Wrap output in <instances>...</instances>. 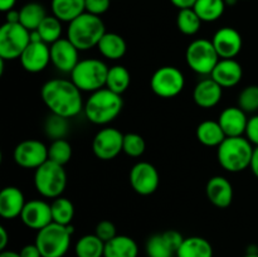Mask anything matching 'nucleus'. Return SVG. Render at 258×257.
Segmentation results:
<instances>
[{
	"label": "nucleus",
	"mask_w": 258,
	"mask_h": 257,
	"mask_svg": "<svg viewBox=\"0 0 258 257\" xmlns=\"http://www.w3.org/2000/svg\"><path fill=\"white\" fill-rule=\"evenodd\" d=\"M40 97L50 113L66 118L76 117L85 107L82 91L66 78L47 81L40 88Z\"/></svg>",
	"instance_id": "1"
},
{
	"label": "nucleus",
	"mask_w": 258,
	"mask_h": 257,
	"mask_svg": "<svg viewBox=\"0 0 258 257\" xmlns=\"http://www.w3.org/2000/svg\"><path fill=\"white\" fill-rule=\"evenodd\" d=\"M123 108V100L121 95L103 87L95 91L85 101L83 113L90 122L105 126L118 117Z\"/></svg>",
	"instance_id": "2"
},
{
	"label": "nucleus",
	"mask_w": 258,
	"mask_h": 257,
	"mask_svg": "<svg viewBox=\"0 0 258 257\" xmlns=\"http://www.w3.org/2000/svg\"><path fill=\"white\" fill-rule=\"evenodd\" d=\"M254 146L246 136L226 138L217 148V159L222 168L229 173H241L251 166Z\"/></svg>",
	"instance_id": "3"
},
{
	"label": "nucleus",
	"mask_w": 258,
	"mask_h": 257,
	"mask_svg": "<svg viewBox=\"0 0 258 257\" xmlns=\"http://www.w3.org/2000/svg\"><path fill=\"white\" fill-rule=\"evenodd\" d=\"M105 33L106 27L101 17L87 12L68 23L67 38L80 52L97 47Z\"/></svg>",
	"instance_id": "4"
},
{
	"label": "nucleus",
	"mask_w": 258,
	"mask_h": 257,
	"mask_svg": "<svg viewBox=\"0 0 258 257\" xmlns=\"http://www.w3.org/2000/svg\"><path fill=\"white\" fill-rule=\"evenodd\" d=\"M72 233V226H62L52 222L37 232L34 243L39 248L42 257H63L70 249Z\"/></svg>",
	"instance_id": "5"
},
{
	"label": "nucleus",
	"mask_w": 258,
	"mask_h": 257,
	"mask_svg": "<svg viewBox=\"0 0 258 257\" xmlns=\"http://www.w3.org/2000/svg\"><path fill=\"white\" fill-rule=\"evenodd\" d=\"M108 66L98 58L81 59L71 72V81L82 92H95L106 87Z\"/></svg>",
	"instance_id": "6"
},
{
	"label": "nucleus",
	"mask_w": 258,
	"mask_h": 257,
	"mask_svg": "<svg viewBox=\"0 0 258 257\" xmlns=\"http://www.w3.org/2000/svg\"><path fill=\"white\" fill-rule=\"evenodd\" d=\"M35 190L48 199L62 197L67 186V173L64 165L47 160L34 171Z\"/></svg>",
	"instance_id": "7"
},
{
	"label": "nucleus",
	"mask_w": 258,
	"mask_h": 257,
	"mask_svg": "<svg viewBox=\"0 0 258 257\" xmlns=\"http://www.w3.org/2000/svg\"><path fill=\"white\" fill-rule=\"evenodd\" d=\"M221 57L212 40L199 38L189 43L185 50V60L191 71L201 76H211Z\"/></svg>",
	"instance_id": "8"
},
{
	"label": "nucleus",
	"mask_w": 258,
	"mask_h": 257,
	"mask_svg": "<svg viewBox=\"0 0 258 257\" xmlns=\"http://www.w3.org/2000/svg\"><path fill=\"white\" fill-rule=\"evenodd\" d=\"M30 43V32L20 23H7L0 28V58L14 60L20 58Z\"/></svg>",
	"instance_id": "9"
},
{
	"label": "nucleus",
	"mask_w": 258,
	"mask_h": 257,
	"mask_svg": "<svg viewBox=\"0 0 258 257\" xmlns=\"http://www.w3.org/2000/svg\"><path fill=\"white\" fill-rule=\"evenodd\" d=\"M185 86L184 73L174 66H163L150 78L151 91L161 98H174L180 95Z\"/></svg>",
	"instance_id": "10"
},
{
	"label": "nucleus",
	"mask_w": 258,
	"mask_h": 257,
	"mask_svg": "<svg viewBox=\"0 0 258 257\" xmlns=\"http://www.w3.org/2000/svg\"><path fill=\"white\" fill-rule=\"evenodd\" d=\"M123 136L118 128L106 126L101 128L92 140V151L100 160L108 161L118 156L122 151Z\"/></svg>",
	"instance_id": "11"
},
{
	"label": "nucleus",
	"mask_w": 258,
	"mask_h": 257,
	"mask_svg": "<svg viewBox=\"0 0 258 257\" xmlns=\"http://www.w3.org/2000/svg\"><path fill=\"white\" fill-rule=\"evenodd\" d=\"M13 159L24 169H38L48 160V146L37 139H27L15 146Z\"/></svg>",
	"instance_id": "12"
},
{
	"label": "nucleus",
	"mask_w": 258,
	"mask_h": 257,
	"mask_svg": "<svg viewBox=\"0 0 258 257\" xmlns=\"http://www.w3.org/2000/svg\"><path fill=\"white\" fill-rule=\"evenodd\" d=\"M131 188L140 196H151L155 193L160 184V176L155 166L149 161H139L131 168Z\"/></svg>",
	"instance_id": "13"
},
{
	"label": "nucleus",
	"mask_w": 258,
	"mask_h": 257,
	"mask_svg": "<svg viewBox=\"0 0 258 257\" xmlns=\"http://www.w3.org/2000/svg\"><path fill=\"white\" fill-rule=\"evenodd\" d=\"M50 47V63L57 71L62 73H70L75 70L80 62V50L68 38H60Z\"/></svg>",
	"instance_id": "14"
},
{
	"label": "nucleus",
	"mask_w": 258,
	"mask_h": 257,
	"mask_svg": "<svg viewBox=\"0 0 258 257\" xmlns=\"http://www.w3.org/2000/svg\"><path fill=\"white\" fill-rule=\"evenodd\" d=\"M212 43L221 59L236 58L243 47L242 35L232 27H223L217 30L212 38Z\"/></svg>",
	"instance_id": "15"
},
{
	"label": "nucleus",
	"mask_w": 258,
	"mask_h": 257,
	"mask_svg": "<svg viewBox=\"0 0 258 257\" xmlns=\"http://www.w3.org/2000/svg\"><path fill=\"white\" fill-rule=\"evenodd\" d=\"M20 219L24 226L38 232L53 222L50 204L43 199H32L25 203Z\"/></svg>",
	"instance_id": "16"
},
{
	"label": "nucleus",
	"mask_w": 258,
	"mask_h": 257,
	"mask_svg": "<svg viewBox=\"0 0 258 257\" xmlns=\"http://www.w3.org/2000/svg\"><path fill=\"white\" fill-rule=\"evenodd\" d=\"M22 67L29 73H39L50 63V47L44 42H30L20 55Z\"/></svg>",
	"instance_id": "17"
},
{
	"label": "nucleus",
	"mask_w": 258,
	"mask_h": 257,
	"mask_svg": "<svg viewBox=\"0 0 258 257\" xmlns=\"http://www.w3.org/2000/svg\"><path fill=\"white\" fill-rule=\"evenodd\" d=\"M208 201L217 208H228L233 202V185L222 175L212 176L206 186Z\"/></svg>",
	"instance_id": "18"
},
{
	"label": "nucleus",
	"mask_w": 258,
	"mask_h": 257,
	"mask_svg": "<svg viewBox=\"0 0 258 257\" xmlns=\"http://www.w3.org/2000/svg\"><path fill=\"white\" fill-rule=\"evenodd\" d=\"M218 122L223 128L227 138L244 136L248 117L247 113L238 106H229L219 113Z\"/></svg>",
	"instance_id": "19"
},
{
	"label": "nucleus",
	"mask_w": 258,
	"mask_h": 257,
	"mask_svg": "<svg viewBox=\"0 0 258 257\" xmlns=\"http://www.w3.org/2000/svg\"><path fill=\"white\" fill-rule=\"evenodd\" d=\"M211 77L222 88H232L238 85L243 77V68L241 63L234 58L231 59H219Z\"/></svg>",
	"instance_id": "20"
},
{
	"label": "nucleus",
	"mask_w": 258,
	"mask_h": 257,
	"mask_svg": "<svg viewBox=\"0 0 258 257\" xmlns=\"http://www.w3.org/2000/svg\"><path fill=\"white\" fill-rule=\"evenodd\" d=\"M223 88L212 77L203 78L193 90V100L202 108H213L221 102Z\"/></svg>",
	"instance_id": "21"
},
{
	"label": "nucleus",
	"mask_w": 258,
	"mask_h": 257,
	"mask_svg": "<svg viewBox=\"0 0 258 257\" xmlns=\"http://www.w3.org/2000/svg\"><path fill=\"white\" fill-rule=\"evenodd\" d=\"M25 197L18 186H5L0 191V216L4 219L20 217L25 207Z\"/></svg>",
	"instance_id": "22"
},
{
	"label": "nucleus",
	"mask_w": 258,
	"mask_h": 257,
	"mask_svg": "<svg viewBox=\"0 0 258 257\" xmlns=\"http://www.w3.org/2000/svg\"><path fill=\"white\" fill-rule=\"evenodd\" d=\"M96 48L106 59L117 60L126 54L127 44H126V40L123 39V37H121L117 33L106 32Z\"/></svg>",
	"instance_id": "23"
},
{
	"label": "nucleus",
	"mask_w": 258,
	"mask_h": 257,
	"mask_svg": "<svg viewBox=\"0 0 258 257\" xmlns=\"http://www.w3.org/2000/svg\"><path fill=\"white\" fill-rule=\"evenodd\" d=\"M139 246L136 241L125 234H117L105 243L103 257H138Z\"/></svg>",
	"instance_id": "24"
},
{
	"label": "nucleus",
	"mask_w": 258,
	"mask_h": 257,
	"mask_svg": "<svg viewBox=\"0 0 258 257\" xmlns=\"http://www.w3.org/2000/svg\"><path fill=\"white\" fill-rule=\"evenodd\" d=\"M213 246L208 239L199 236L184 238L183 243L175 252L176 257H213Z\"/></svg>",
	"instance_id": "25"
},
{
	"label": "nucleus",
	"mask_w": 258,
	"mask_h": 257,
	"mask_svg": "<svg viewBox=\"0 0 258 257\" xmlns=\"http://www.w3.org/2000/svg\"><path fill=\"white\" fill-rule=\"evenodd\" d=\"M197 139L199 143L208 148H218L224 139L227 138L223 128L219 125L218 120H206L202 121L196 131Z\"/></svg>",
	"instance_id": "26"
},
{
	"label": "nucleus",
	"mask_w": 258,
	"mask_h": 257,
	"mask_svg": "<svg viewBox=\"0 0 258 257\" xmlns=\"http://www.w3.org/2000/svg\"><path fill=\"white\" fill-rule=\"evenodd\" d=\"M86 0H52V15L62 23H71L86 12Z\"/></svg>",
	"instance_id": "27"
},
{
	"label": "nucleus",
	"mask_w": 258,
	"mask_h": 257,
	"mask_svg": "<svg viewBox=\"0 0 258 257\" xmlns=\"http://www.w3.org/2000/svg\"><path fill=\"white\" fill-rule=\"evenodd\" d=\"M19 23L23 27L27 28L29 32L37 30L40 23L47 17V12H45L44 7L42 4H39V3L35 2H30L28 4L23 5L19 10Z\"/></svg>",
	"instance_id": "28"
},
{
	"label": "nucleus",
	"mask_w": 258,
	"mask_h": 257,
	"mask_svg": "<svg viewBox=\"0 0 258 257\" xmlns=\"http://www.w3.org/2000/svg\"><path fill=\"white\" fill-rule=\"evenodd\" d=\"M131 83V75L125 66L116 65L108 68L107 78H106V88L112 92L122 96L127 91Z\"/></svg>",
	"instance_id": "29"
},
{
	"label": "nucleus",
	"mask_w": 258,
	"mask_h": 257,
	"mask_svg": "<svg viewBox=\"0 0 258 257\" xmlns=\"http://www.w3.org/2000/svg\"><path fill=\"white\" fill-rule=\"evenodd\" d=\"M75 253L77 257H103L105 242L96 234H85L76 242Z\"/></svg>",
	"instance_id": "30"
},
{
	"label": "nucleus",
	"mask_w": 258,
	"mask_h": 257,
	"mask_svg": "<svg viewBox=\"0 0 258 257\" xmlns=\"http://www.w3.org/2000/svg\"><path fill=\"white\" fill-rule=\"evenodd\" d=\"M226 7L224 0H197L193 9L202 22L212 23L218 20L224 14Z\"/></svg>",
	"instance_id": "31"
},
{
	"label": "nucleus",
	"mask_w": 258,
	"mask_h": 257,
	"mask_svg": "<svg viewBox=\"0 0 258 257\" xmlns=\"http://www.w3.org/2000/svg\"><path fill=\"white\" fill-rule=\"evenodd\" d=\"M53 222L62 226H71L75 217V206L66 197H58L50 203Z\"/></svg>",
	"instance_id": "32"
},
{
	"label": "nucleus",
	"mask_w": 258,
	"mask_h": 257,
	"mask_svg": "<svg viewBox=\"0 0 258 257\" xmlns=\"http://www.w3.org/2000/svg\"><path fill=\"white\" fill-rule=\"evenodd\" d=\"M202 23L193 8L180 9L176 15V27L184 35H196L201 30Z\"/></svg>",
	"instance_id": "33"
},
{
	"label": "nucleus",
	"mask_w": 258,
	"mask_h": 257,
	"mask_svg": "<svg viewBox=\"0 0 258 257\" xmlns=\"http://www.w3.org/2000/svg\"><path fill=\"white\" fill-rule=\"evenodd\" d=\"M37 32L43 42L50 45L62 38V22L54 15H47L38 27Z\"/></svg>",
	"instance_id": "34"
},
{
	"label": "nucleus",
	"mask_w": 258,
	"mask_h": 257,
	"mask_svg": "<svg viewBox=\"0 0 258 257\" xmlns=\"http://www.w3.org/2000/svg\"><path fill=\"white\" fill-rule=\"evenodd\" d=\"M70 118L62 117V116L50 113L44 122V133L50 140H58V139H66L68 131H70Z\"/></svg>",
	"instance_id": "35"
},
{
	"label": "nucleus",
	"mask_w": 258,
	"mask_h": 257,
	"mask_svg": "<svg viewBox=\"0 0 258 257\" xmlns=\"http://www.w3.org/2000/svg\"><path fill=\"white\" fill-rule=\"evenodd\" d=\"M72 145L67 139L52 140V143L48 146V160L66 165L72 158Z\"/></svg>",
	"instance_id": "36"
},
{
	"label": "nucleus",
	"mask_w": 258,
	"mask_h": 257,
	"mask_svg": "<svg viewBox=\"0 0 258 257\" xmlns=\"http://www.w3.org/2000/svg\"><path fill=\"white\" fill-rule=\"evenodd\" d=\"M145 252L148 257H173L175 254L174 249L164 238L163 233L154 234L148 239Z\"/></svg>",
	"instance_id": "37"
},
{
	"label": "nucleus",
	"mask_w": 258,
	"mask_h": 257,
	"mask_svg": "<svg viewBox=\"0 0 258 257\" xmlns=\"http://www.w3.org/2000/svg\"><path fill=\"white\" fill-rule=\"evenodd\" d=\"M238 107L246 113H254L258 111V85H249L244 87L238 95Z\"/></svg>",
	"instance_id": "38"
},
{
	"label": "nucleus",
	"mask_w": 258,
	"mask_h": 257,
	"mask_svg": "<svg viewBox=\"0 0 258 257\" xmlns=\"http://www.w3.org/2000/svg\"><path fill=\"white\" fill-rule=\"evenodd\" d=\"M146 150V143L141 135L136 133H128L123 136L122 151L130 158H140Z\"/></svg>",
	"instance_id": "39"
},
{
	"label": "nucleus",
	"mask_w": 258,
	"mask_h": 257,
	"mask_svg": "<svg viewBox=\"0 0 258 257\" xmlns=\"http://www.w3.org/2000/svg\"><path fill=\"white\" fill-rule=\"evenodd\" d=\"M95 234L97 237H100V238L106 243V242H108L110 239H112L113 237L117 236V232H116L115 224L111 221L105 219V221L98 222L97 226H96Z\"/></svg>",
	"instance_id": "40"
},
{
	"label": "nucleus",
	"mask_w": 258,
	"mask_h": 257,
	"mask_svg": "<svg viewBox=\"0 0 258 257\" xmlns=\"http://www.w3.org/2000/svg\"><path fill=\"white\" fill-rule=\"evenodd\" d=\"M86 12L101 17L110 9L111 0H86Z\"/></svg>",
	"instance_id": "41"
},
{
	"label": "nucleus",
	"mask_w": 258,
	"mask_h": 257,
	"mask_svg": "<svg viewBox=\"0 0 258 257\" xmlns=\"http://www.w3.org/2000/svg\"><path fill=\"white\" fill-rule=\"evenodd\" d=\"M244 136L248 139L249 143H251L254 148L258 146V113L248 118Z\"/></svg>",
	"instance_id": "42"
},
{
	"label": "nucleus",
	"mask_w": 258,
	"mask_h": 257,
	"mask_svg": "<svg viewBox=\"0 0 258 257\" xmlns=\"http://www.w3.org/2000/svg\"><path fill=\"white\" fill-rule=\"evenodd\" d=\"M163 236L169 243V246L174 249V252L178 251V248L183 243L184 238H185V237H183V234L180 232L175 231V229H169V231L163 232Z\"/></svg>",
	"instance_id": "43"
},
{
	"label": "nucleus",
	"mask_w": 258,
	"mask_h": 257,
	"mask_svg": "<svg viewBox=\"0 0 258 257\" xmlns=\"http://www.w3.org/2000/svg\"><path fill=\"white\" fill-rule=\"evenodd\" d=\"M20 256L22 257H42L39 248L35 243L25 244L22 249H20Z\"/></svg>",
	"instance_id": "44"
},
{
	"label": "nucleus",
	"mask_w": 258,
	"mask_h": 257,
	"mask_svg": "<svg viewBox=\"0 0 258 257\" xmlns=\"http://www.w3.org/2000/svg\"><path fill=\"white\" fill-rule=\"evenodd\" d=\"M170 3L174 5V7H176L179 10H180V9L193 8L194 4L197 3V0H170Z\"/></svg>",
	"instance_id": "45"
},
{
	"label": "nucleus",
	"mask_w": 258,
	"mask_h": 257,
	"mask_svg": "<svg viewBox=\"0 0 258 257\" xmlns=\"http://www.w3.org/2000/svg\"><path fill=\"white\" fill-rule=\"evenodd\" d=\"M9 242V236L4 226H0V251H4Z\"/></svg>",
	"instance_id": "46"
},
{
	"label": "nucleus",
	"mask_w": 258,
	"mask_h": 257,
	"mask_svg": "<svg viewBox=\"0 0 258 257\" xmlns=\"http://www.w3.org/2000/svg\"><path fill=\"white\" fill-rule=\"evenodd\" d=\"M5 18H7V23H19L20 20V14L19 10H9V12L5 13Z\"/></svg>",
	"instance_id": "47"
},
{
	"label": "nucleus",
	"mask_w": 258,
	"mask_h": 257,
	"mask_svg": "<svg viewBox=\"0 0 258 257\" xmlns=\"http://www.w3.org/2000/svg\"><path fill=\"white\" fill-rule=\"evenodd\" d=\"M249 169L252 170L253 175L258 179V146L254 148L253 156H252V163H251V166H249Z\"/></svg>",
	"instance_id": "48"
},
{
	"label": "nucleus",
	"mask_w": 258,
	"mask_h": 257,
	"mask_svg": "<svg viewBox=\"0 0 258 257\" xmlns=\"http://www.w3.org/2000/svg\"><path fill=\"white\" fill-rule=\"evenodd\" d=\"M17 0H0V10L4 13L9 12V10L14 9V5Z\"/></svg>",
	"instance_id": "49"
},
{
	"label": "nucleus",
	"mask_w": 258,
	"mask_h": 257,
	"mask_svg": "<svg viewBox=\"0 0 258 257\" xmlns=\"http://www.w3.org/2000/svg\"><path fill=\"white\" fill-rule=\"evenodd\" d=\"M0 257H22L19 252L10 251V249H4V251L0 252Z\"/></svg>",
	"instance_id": "50"
},
{
	"label": "nucleus",
	"mask_w": 258,
	"mask_h": 257,
	"mask_svg": "<svg viewBox=\"0 0 258 257\" xmlns=\"http://www.w3.org/2000/svg\"><path fill=\"white\" fill-rule=\"evenodd\" d=\"M30 42H43L39 33H38L37 30H32V32H30Z\"/></svg>",
	"instance_id": "51"
},
{
	"label": "nucleus",
	"mask_w": 258,
	"mask_h": 257,
	"mask_svg": "<svg viewBox=\"0 0 258 257\" xmlns=\"http://www.w3.org/2000/svg\"><path fill=\"white\" fill-rule=\"evenodd\" d=\"M238 0H224L226 5H236Z\"/></svg>",
	"instance_id": "52"
},
{
	"label": "nucleus",
	"mask_w": 258,
	"mask_h": 257,
	"mask_svg": "<svg viewBox=\"0 0 258 257\" xmlns=\"http://www.w3.org/2000/svg\"><path fill=\"white\" fill-rule=\"evenodd\" d=\"M243 257H258V253H246Z\"/></svg>",
	"instance_id": "53"
}]
</instances>
